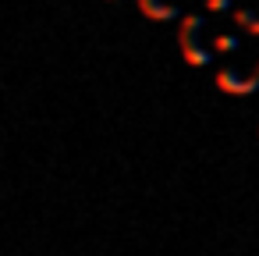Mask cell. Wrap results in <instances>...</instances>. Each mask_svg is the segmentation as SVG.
Segmentation results:
<instances>
[{"instance_id": "cell-1", "label": "cell", "mask_w": 259, "mask_h": 256, "mask_svg": "<svg viewBox=\"0 0 259 256\" xmlns=\"http://www.w3.org/2000/svg\"><path fill=\"white\" fill-rule=\"evenodd\" d=\"M139 8H142L146 15H153V18H178V8H170V4H156V0H139Z\"/></svg>"}, {"instance_id": "cell-2", "label": "cell", "mask_w": 259, "mask_h": 256, "mask_svg": "<svg viewBox=\"0 0 259 256\" xmlns=\"http://www.w3.org/2000/svg\"><path fill=\"white\" fill-rule=\"evenodd\" d=\"M213 47H217V50H234L238 43H234L231 36H220V40H213Z\"/></svg>"}, {"instance_id": "cell-3", "label": "cell", "mask_w": 259, "mask_h": 256, "mask_svg": "<svg viewBox=\"0 0 259 256\" xmlns=\"http://www.w3.org/2000/svg\"><path fill=\"white\" fill-rule=\"evenodd\" d=\"M206 8H209V11H227L231 0H206Z\"/></svg>"}]
</instances>
